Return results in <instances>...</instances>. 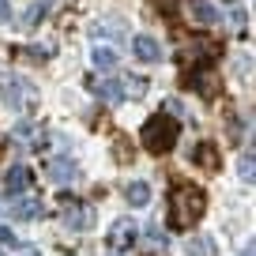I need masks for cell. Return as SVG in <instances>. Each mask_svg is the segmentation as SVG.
<instances>
[{"mask_svg":"<svg viewBox=\"0 0 256 256\" xmlns=\"http://www.w3.org/2000/svg\"><path fill=\"white\" fill-rule=\"evenodd\" d=\"M166 208H170V230L184 234V230H192V226L204 218V208H208V192H204L200 184L181 181V177H177V181L170 184Z\"/></svg>","mask_w":256,"mask_h":256,"instance_id":"6da1fadb","label":"cell"},{"mask_svg":"<svg viewBox=\"0 0 256 256\" xmlns=\"http://www.w3.org/2000/svg\"><path fill=\"white\" fill-rule=\"evenodd\" d=\"M177 136H181V120H174L170 113H154V117L140 128V144L151 154H170L174 144H177Z\"/></svg>","mask_w":256,"mask_h":256,"instance_id":"7a4b0ae2","label":"cell"},{"mask_svg":"<svg viewBox=\"0 0 256 256\" xmlns=\"http://www.w3.org/2000/svg\"><path fill=\"white\" fill-rule=\"evenodd\" d=\"M136 241H140V226L132 222V218H117V222L110 226V252L113 256H124Z\"/></svg>","mask_w":256,"mask_h":256,"instance_id":"3957f363","label":"cell"},{"mask_svg":"<svg viewBox=\"0 0 256 256\" xmlns=\"http://www.w3.org/2000/svg\"><path fill=\"white\" fill-rule=\"evenodd\" d=\"M60 218H64L68 230H90V226H94V211H90L87 204H76V200H64Z\"/></svg>","mask_w":256,"mask_h":256,"instance_id":"277c9868","label":"cell"},{"mask_svg":"<svg viewBox=\"0 0 256 256\" xmlns=\"http://www.w3.org/2000/svg\"><path fill=\"white\" fill-rule=\"evenodd\" d=\"M46 174H49V181H56V184H72L76 177H80V162L68 158V154H56V158L46 162Z\"/></svg>","mask_w":256,"mask_h":256,"instance_id":"5b68a950","label":"cell"},{"mask_svg":"<svg viewBox=\"0 0 256 256\" xmlns=\"http://www.w3.org/2000/svg\"><path fill=\"white\" fill-rule=\"evenodd\" d=\"M181 83H184V87H192L196 94H204V98H215L218 87H222V83H218V76L211 72V68H204V72H184Z\"/></svg>","mask_w":256,"mask_h":256,"instance_id":"8992f818","label":"cell"},{"mask_svg":"<svg viewBox=\"0 0 256 256\" xmlns=\"http://www.w3.org/2000/svg\"><path fill=\"white\" fill-rule=\"evenodd\" d=\"M132 56H136L140 64H158L162 60V46L154 38H147V34H136V38H132Z\"/></svg>","mask_w":256,"mask_h":256,"instance_id":"52a82bcc","label":"cell"},{"mask_svg":"<svg viewBox=\"0 0 256 256\" xmlns=\"http://www.w3.org/2000/svg\"><path fill=\"white\" fill-rule=\"evenodd\" d=\"M192 162L200 170H208V174H218V170H222V154H218L215 144H196L192 147Z\"/></svg>","mask_w":256,"mask_h":256,"instance_id":"ba28073f","label":"cell"},{"mask_svg":"<svg viewBox=\"0 0 256 256\" xmlns=\"http://www.w3.org/2000/svg\"><path fill=\"white\" fill-rule=\"evenodd\" d=\"M42 211H46V208H42L38 196H23V200L16 196V200H12V211H8V215H16L19 222H38Z\"/></svg>","mask_w":256,"mask_h":256,"instance_id":"9c48e42d","label":"cell"},{"mask_svg":"<svg viewBox=\"0 0 256 256\" xmlns=\"http://www.w3.org/2000/svg\"><path fill=\"white\" fill-rule=\"evenodd\" d=\"M188 4V16H192V23H200V26H215L218 19V8L211 4V0H184Z\"/></svg>","mask_w":256,"mask_h":256,"instance_id":"30bf717a","label":"cell"},{"mask_svg":"<svg viewBox=\"0 0 256 256\" xmlns=\"http://www.w3.org/2000/svg\"><path fill=\"white\" fill-rule=\"evenodd\" d=\"M90 87H94V94L102 98V102H110V106L124 102V90H120V80H113V76H102V80H90Z\"/></svg>","mask_w":256,"mask_h":256,"instance_id":"8fae6325","label":"cell"},{"mask_svg":"<svg viewBox=\"0 0 256 256\" xmlns=\"http://www.w3.org/2000/svg\"><path fill=\"white\" fill-rule=\"evenodd\" d=\"M124 200L132 204V208H147V204H151V184L147 181H128L124 184Z\"/></svg>","mask_w":256,"mask_h":256,"instance_id":"7c38bea8","label":"cell"},{"mask_svg":"<svg viewBox=\"0 0 256 256\" xmlns=\"http://www.w3.org/2000/svg\"><path fill=\"white\" fill-rule=\"evenodd\" d=\"M26 188H30V170L26 166H12L8 170V192L19 196V192H26Z\"/></svg>","mask_w":256,"mask_h":256,"instance_id":"4fadbf2b","label":"cell"},{"mask_svg":"<svg viewBox=\"0 0 256 256\" xmlns=\"http://www.w3.org/2000/svg\"><path fill=\"white\" fill-rule=\"evenodd\" d=\"M94 68L98 72H117V53H113V49H106V46H98L94 49Z\"/></svg>","mask_w":256,"mask_h":256,"instance_id":"5bb4252c","label":"cell"},{"mask_svg":"<svg viewBox=\"0 0 256 256\" xmlns=\"http://www.w3.org/2000/svg\"><path fill=\"white\" fill-rule=\"evenodd\" d=\"M23 90H26V83H12V87H8V94H4V98H8L12 110H23L26 102H34V94H23Z\"/></svg>","mask_w":256,"mask_h":256,"instance_id":"9a60e30c","label":"cell"},{"mask_svg":"<svg viewBox=\"0 0 256 256\" xmlns=\"http://www.w3.org/2000/svg\"><path fill=\"white\" fill-rule=\"evenodd\" d=\"M120 90H124V98H144L147 94V83L136 80V76H128V80H120Z\"/></svg>","mask_w":256,"mask_h":256,"instance_id":"2e32d148","label":"cell"},{"mask_svg":"<svg viewBox=\"0 0 256 256\" xmlns=\"http://www.w3.org/2000/svg\"><path fill=\"white\" fill-rule=\"evenodd\" d=\"M188 256H215V245H211V238L188 241Z\"/></svg>","mask_w":256,"mask_h":256,"instance_id":"e0dca14e","label":"cell"},{"mask_svg":"<svg viewBox=\"0 0 256 256\" xmlns=\"http://www.w3.org/2000/svg\"><path fill=\"white\" fill-rule=\"evenodd\" d=\"M147 241H151L154 248H162V245H166V234H162L158 226H147Z\"/></svg>","mask_w":256,"mask_h":256,"instance_id":"ac0fdd59","label":"cell"},{"mask_svg":"<svg viewBox=\"0 0 256 256\" xmlns=\"http://www.w3.org/2000/svg\"><path fill=\"white\" fill-rule=\"evenodd\" d=\"M238 170H241V181H252V158H248V154L238 162Z\"/></svg>","mask_w":256,"mask_h":256,"instance_id":"d6986e66","label":"cell"},{"mask_svg":"<svg viewBox=\"0 0 256 256\" xmlns=\"http://www.w3.org/2000/svg\"><path fill=\"white\" fill-rule=\"evenodd\" d=\"M12 245H16V234L8 226H0V248H12Z\"/></svg>","mask_w":256,"mask_h":256,"instance_id":"ffe728a7","label":"cell"},{"mask_svg":"<svg viewBox=\"0 0 256 256\" xmlns=\"http://www.w3.org/2000/svg\"><path fill=\"white\" fill-rule=\"evenodd\" d=\"M12 256H42L34 245H12Z\"/></svg>","mask_w":256,"mask_h":256,"instance_id":"44dd1931","label":"cell"},{"mask_svg":"<svg viewBox=\"0 0 256 256\" xmlns=\"http://www.w3.org/2000/svg\"><path fill=\"white\" fill-rule=\"evenodd\" d=\"M12 16V8H8V0H0V19H8Z\"/></svg>","mask_w":256,"mask_h":256,"instance_id":"7402d4cb","label":"cell"},{"mask_svg":"<svg viewBox=\"0 0 256 256\" xmlns=\"http://www.w3.org/2000/svg\"><path fill=\"white\" fill-rule=\"evenodd\" d=\"M0 215H4V200H0Z\"/></svg>","mask_w":256,"mask_h":256,"instance_id":"603a6c76","label":"cell"},{"mask_svg":"<svg viewBox=\"0 0 256 256\" xmlns=\"http://www.w3.org/2000/svg\"><path fill=\"white\" fill-rule=\"evenodd\" d=\"M241 256H252V252H248V248H245V252H241Z\"/></svg>","mask_w":256,"mask_h":256,"instance_id":"cb8c5ba5","label":"cell"}]
</instances>
